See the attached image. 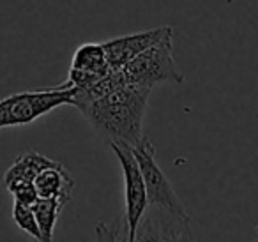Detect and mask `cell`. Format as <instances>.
Here are the masks:
<instances>
[{
	"instance_id": "cell-2",
	"label": "cell",
	"mask_w": 258,
	"mask_h": 242,
	"mask_svg": "<svg viewBox=\"0 0 258 242\" xmlns=\"http://www.w3.org/2000/svg\"><path fill=\"white\" fill-rule=\"evenodd\" d=\"M127 83L154 89L158 85H180L186 76L180 71L173 55V32L166 34L156 44L138 53L120 69Z\"/></svg>"
},
{
	"instance_id": "cell-5",
	"label": "cell",
	"mask_w": 258,
	"mask_h": 242,
	"mask_svg": "<svg viewBox=\"0 0 258 242\" xmlns=\"http://www.w3.org/2000/svg\"><path fill=\"white\" fill-rule=\"evenodd\" d=\"M108 145L113 150L115 157L122 168V175H124V214L122 216L127 224L129 242H133L137 223L144 214V210L147 209L144 177H142L140 166L135 159L131 145L118 142H108Z\"/></svg>"
},
{
	"instance_id": "cell-11",
	"label": "cell",
	"mask_w": 258,
	"mask_h": 242,
	"mask_svg": "<svg viewBox=\"0 0 258 242\" xmlns=\"http://www.w3.org/2000/svg\"><path fill=\"white\" fill-rule=\"evenodd\" d=\"M64 205L66 203L58 198H41V196H37L34 200L32 210L41 231V240H53L55 226H57V221L60 217Z\"/></svg>"
},
{
	"instance_id": "cell-12",
	"label": "cell",
	"mask_w": 258,
	"mask_h": 242,
	"mask_svg": "<svg viewBox=\"0 0 258 242\" xmlns=\"http://www.w3.org/2000/svg\"><path fill=\"white\" fill-rule=\"evenodd\" d=\"M11 214H13V221H15V224L20 230L25 231L29 237L36 238V240H41V231H39V226H37L36 216H34L32 203L15 202L13 203Z\"/></svg>"
},
{
	"instance_id": "cell-8",
	"label": "cell",
	"mask_w": 258,
	"mask_h": 242,
	"mask_svg": "<svg viewBox=\"0 0 258 242\" xmlns=\"http://www.w3.org/2000/svg\"><path fill=\"white\" fill-rule=\"evenodd\" d=\"M110 64L101 43H85L73 53L69 76L60 87H75L76 90L89 89L110 73Z\"/></svg>"
},
{
	"instance_id": "cell-3",
	"label": "cell",
	"mask_w": 258,
	"mask_h": 242,
	"mask_svg": "<svg viewBox=\"0 0 258 242\" xmlns=\"http://www.w3.org/2000/svg\"><path fill=\"white\" fill-rule=\"evenodd\" d=\"M75 87H48L39 90H23L0 99V129L23 128L60 106H71Z\"/></svg>"
},
{
	"instance_id": "cell-4",
	"label": "cell",
	"mask_w": 258,
	"mask_h": 242,
	"mask_svg": "<svg viewBox=\"0 0 258 242\" xmlns=\"http://www.w3.org/2000/svg\"><path fill=\"white\" fill-rule=\"evenodd\" d=\"M131 150H133L135 159H137L142 177H144L147 205H158L175 214H180V216H189L177 193L173 191L172 182L168 180L165 171L156 161V149L151 138L144 135L135 145H131Z\"/></svg>"
},
{
	"instance_id": "cell-1",
	"label": "cell",
	"mask_w": 258,
	"mask_h": 242,
	"mask_svg": "<svg viewBox=\"0 0 258 242\" xmlns=\"http://www.w3.org/2000/svg\"><path fill=\"white\" fill-rule=\"evenodd\" d=\"M151 89L122 82L103 96L76 101L73 106L89 120L94 131L108 142L135 145L144 133Z\"/></svg>"
},
{
	"instance_id": "cell-7",
	"label": "cell",
	"mask_w": 258,
	"mask_h": 242,
	"mask_svg": "<svg viewBox=\"0 0 258 242\" xmlns=\"http://www.w3.org/2000/svg\"><path fill=\"white\" fill-rule=\"evenodd\" d=\"M55 159L46 157L36 150H27L22 156L16 157V161L8 168L2 184L6 191L15 198V202L34 203L37 198L36 189H34V177L39 173L43 168L53 164Z\"/></svg>"
},
{
	"instance_id": "cell-10",
	"label": "cell",
	"mask_w": 258,
	"mask_h": 242,
	"mask_svg": "<svg viewBox=\"0 0 258 242\" xmlns=\"http://www.w3.org/2000/svg\"><path fill=\"white\" fill-rule=\"evenodd\" d=\"M34 189L41 198H58L68 203L75 191V178L58 161L43 168L34 177Z\"/></svg>"
},
{
	"instance_id": "cell-9",
	"label": "cell",
	"mask_w": 258,
	"mask_h": 242,
	"mask_svg": "<svg viewBox=\"0 0 258 242\" xmlns=\"http://www.w3.org/2000/svg\"><path fill=\"white\" fill-rule=\"evenodd\" d=\"M173 32L170 25L156 27L151 30H142V32L135 34H125V36H117L111 39L101 43L106 55V60L111 69H122L129 60H133L138 53L147 50L149 46L156 44L159 39L166 36V34Z\"/></svg>"
},
{
	"instance_id": "cell-6",
	"label": "cell",
	"mask_w": 258,
	"mask_h": 242,
	"mask_svg": "<svg viewBox=\"0 0 258 242\" xmlns=\"http://www.w3.org/2000/svg\"><path fill=\"white\" fill-rule=\"evenodd\" d=\"M191 217L158 205H147L135 228V240H193Z\"/></svg>"
}]
</instances>
